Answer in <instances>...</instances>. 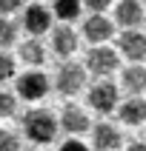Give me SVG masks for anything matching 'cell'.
I'll list each match as a JSON object with an SVG mask.
<instances>
[{
	"label": "cell",
	"instance_id": "obj_1",
	"mask_svg": "<svg viewBox=\"0 0 146 151\" xmlns=\"http://www.w3.org/2000/svg\"><path fill=\"white\" fill-rule=\"evenodd\" d=\"M20 126H23V134L32 140L34 145H49L57 140L60 134V123H57V114L49 109H40V106H34L29 109L20 117Z\"/></svg>",
	"mask_w": 146,
	"mask_h": 151
},
{
	"label": "cell",
	"instance_id": "obj_2",
	"mask_svg": "<svg viewBox=\"0 0 146 151\" xmlns=\"http://www.w3.org/2000/svg\"><path fill=\"white\" fill-rule=\"evenodd\" d=\"M83 68H86V74L94 77V80H109L112 74L120 71L118 49H112V46H89V51L83 57Z\"/></svg>",
	"mask_w": 146,
	"mask_h": 151
},
{
	"label": "cell",
	"instance_id": "obj_3",
	"mask_svg": "<svg viewBox=\"0 0 146 151\" xmlns=\"http://www.w3.org/2000/svg\"><path fill=\"white\" fill-rule=\"evenodd\" d=\"M86 80H89V74H86L83 63L63 60L57 66V71H54V91L60 97H77L86 88Z\"/></svg>",
	"mask_w": 146,
	"mask_h": 151
},
{
	"label": "cell",
	"instance_id": "obj_4",
	"mask_svg": "<svg viewBox=\"0 0 146 151\" xmlns=\"http://www.w3.org/2000/svg\"><path fill=\"white\" fill-rule=\"evenodd\" d=\"M86 103H89V109L94 114H112V111H118L120 106V88L118 83H112V80H94L89 86V91H86Z\"/></svg>",
	"mask_w": 146,
	"mask_h": 151
},
{
	"label": "cell",
	"instance_id": "obj_5",
	"mask_svg": "<svg viewBox=\"0 0 146 151\" xmlns=\"http://www.w3.org/2000/svg\"><path fill=\"white\" fill-rule=\"evenodd\" d=\"M49 88H52V83L40 68H26L23 74L15 77V97L17 100L37 103V100H43L49 94Z\"/></svg>",
	"mask_w": 146,
	"mask_h": 151
},
{
	"label": "cell",
	"instance_id": "obj_6",
	"mask_svg": "<svg viewBox=\"0 0 146 151\" xmlns=\"http://www.w3.org/2000/svg\"><path fill=\"white\" fill-rule=\"evenodd\" d=\"M80 34H83V40L89 46H106L115 37V23L106 14H89L80 26Z\"/></svg>",
	"mask_w": 146,
	"mask_h": 151
},
{
	"label": "cell",
	"instance_id": "obj_7",
	"mask_svg": "<svg viewBox=\"0 0 146 151\" xmlns=\"http://www.w3.org/2000/svg\"><path fill=\"white\" fill-rule=\"evenodd\" d=\"M57 123H60V131H66L69 137H80L92 128V120H89V111L77 103H66L63 111L57 114Z\"/></svg>",
	"mask_w": 146,
	"mask_h": 151
},
{
	"label": "cell",
	"instance_id": "obj_8",
	"mask_svg": "<svg viewBox=\"0 0 146 151\" xmlns=\"http://www.w3.org/2000/svg\"><path fill=\"white\" fill-rule=\"evenodd\" d=\"M20 29H26L32 37L40 40V34H46L52 29V12L43 3H29L20 12Z\"/></svg>",
	"mask_w": 146,
	"mask_h": 151
},
{
	"label": "cell",
	"instance_id": "obj_9",
	"mask_svg": "<svg viewBox=\"0 0 146 151\" xmlns=\"http://www.w3.org/2000/svg\"><path fill=\"white\" fill-rule=\"evenodd\" d=\"M143 3L140 0H118L115 3V17H112V23L120 26V32H132L137 26L143 23Z\"/></svg>",
	"mask_w": 146,
	"mask_h": 151
},
{
	"label": "cell",
	"instance_id": "obj_10",
	"mask_svg": "<svg viewBox=\"0 0 146 151\" xmlns=\"http://www.w3.org/2000/svg\"><path fill=\"white\" fill-rule=\"evenodd\" d=\"M118 54L129 60V63H143L146 60V34L140 29L118 34Z\"/></svg>",
	"mask_w": 146,
	"mask_h": 151
},
{
	"label": "cell",
	"instance_id": "obj_11",
	"mask_svg": "<svg viewBox=\"0 0 146 151\" xmlns=\"http://www.w3.org/2000/svg\"><path fill=\"white\" fill-rule=\"evenodd\" d=\"M89 134H92V148L94 151H118L120 143H123L120 128L112 126V123H106V120L94 123V126L89 128Z\"/></svg>",
	"mask_w": 146,
	"mask_h": 151
},
{
	"label": "cell",
	"instance_id": "obj_12",
	"mask_svg": "<svg viewBox=\"0 0 146 151\" xmlns=\"http://www.w3.org/2000/svg\"><path fill=\"white\" fill-rule=\"evenodd\" d=\"M80 46V34L72 29V26H54L52 29V51L57 54V57H72Z\"/></svg>",
	"mask_w": 146,
	"mask_h": 151
},
{
	"label": "cell",
	"instance_id": "obj_13",
	"mask_svg": "<svg viewBox=\"0 0 146 151\" xmlns=\"http://www.w3.org/2000/svg\"><path fill=\"white\" fill-rule=\"evenodd\" d=\"M120 88L129 97H143V91H146V66L143 63H129L126 68H120Z\"/></svg>",
	"mask_w": 146,
	"mask_h": 151
},
{
	"label": "cell",
	"instance_id": "obj_14",
	"mask_svg": "<svg viewBox=\"0 0 146 151\" xmlns=\"http://www.w3.org/2000/svg\"><path fill=\"white\" fill-rule=\"evenodd\" d=\"M118 117H120V123H126V126H143V123H146V100H143V97L120 100Z\"/></svg>",
	"mask_w": 146,
	"mask_h": 151
},
{
	"label": "cell",
	"instance_id": "obj_15",
	"mask_svg": "<svg viewBox=\"0 0 146 151\" xmlns=\"http://www.w3.org/2000/svg\"><path fill=\"white\" fill-rule=\"evenodd\" d=\"M17 57L29 68H40L43 63H46V46H43L37 37H29V40H23L17 46Z\"/></svg>",
	"mask_w": 146,
	"mask_h": 151
},
{
	"label": "cell",
	"instance_id": "obj_16",
	"mask_svg": "<svg viewBox=\"0 0 146 151\" xmlns=\"http://www.w3.org/2000/svg\"><path fill=\"white\" fill-rule=\"evenodd\" d=\"M52 17H57L60 26H72L80 17L83 6H80V0H52Z\"/></svg>",
	"mask_w": 146,
	"mask_h": 151
},
{
	"label": "cell",
	"instance_id": "obj_17",
	"mask_svg": "<svg viewBox=\"0 0 146 151\" xmlns=\"http://www.w3.org/2000/svg\"><path fill=\"white\" fill-rule=\"evenodd\" d=\"M17 34H20V23L15 17H0V51H9L17 43Z\"/></svg>",
	"mask_w": 146,
	"mask_h": 151
},
{
	"label": "cell",
	"instance_id": "obj_18",
	"mask_svg": "<svg viewBox=\"0 0 146 151\" xmlns=\"http://www.w3.org/2000/svg\"><path fill=\"white\" fill-rule=\"evenodd\" d=\"M17 77V57H12L9 51H0V83L15 80Z\"/></svg>",
	"mask_w": 146,
	"mask_h": 151
},
{
	"label": "cell",
	"instance_id": "obj_19",
	"mask_svg": "<svg viewBox=\"0 0 146 151\" xmlns=\"http://www.w3.org/2000/svg\"><path fill=\"white\" fill-rule=\"evenodd\" d=\"M15 114H17V97H15V91L0 88V120L15 117Z\"/></svg>",
	"mask_w": 146,
	"mask_h": 151
},
{
	"label": "cell",
	"instance_id": "obj_20",
	"mask_svg": "<svg viewBox=\"0 0 146 151\" xmlns=\"http://www.w3.org/2000/svg\"><path fill=\"white\" fill-rule=\"evenodd\" d=\"M20 148H23L20 134L12 128H0V151H20Z\"/></svg>",
	"mask_w": 146,
	"mask_h": 151
},
{
	"label": "cell",
	"instance_id": "obj_21",
	"mask_svg": "<svg viewBox=\"0 0 146 151\" xmlns=\"http://www.w3.org/2000/svg\"><path fill=\"white\" fill-rule=\"evenodd\" d=\"M112 3H115V0H80V6H83L89 14H106L112 9Z\"/></svg>",
	"mask_w": 146,
	"mask_h": 151
},
{
	"label": "cell",
	"instance_id": "obj_22",
	"mask_svg": "<svg viewBox=\"0 0 146 151\" xmlns=\"http://www.w3.org/2000/svg\"><path fill=\"white\" fill-rule=\"evenodd\" d=\"M57 151H92V148H89V145H86L80 137H66V140L60 143Z\"/></svg>",
	"mask_w": 146,
	"mask_h": 151
},
{
	"label": "cell",
	"instance_id": "obj_23",
	"mask_svg": "<svg viewBox=\"0 0 146 151\" xmlns=\"http://www.w3.org/2000/svg\"><path fill=\"white\" fill-rule=\"evenodd\" d=\"M23 9V0H0V17H12Z\"/></svg>",
	"mask_w": 146,
	"mask_h": 151
},
{
	"label": "cell",
	"instance_id": "obj_24",
	"mask_svg": "<svg viewBox=\"0 0 146 151\" xmlns=\"http://www.w3.org/2000/svg\"><path fill=\"white\" fill-rule=\"evenodd\" d=\"M126 151H146V143H132Z\"/></svg>",
	"mask_w": 146,
	"mask_h": 151
},
{
	"label": "cell",
	"instance_id": "obj_25",
	"mask_svg": "<svg viewBox=\"0 0 146 151\" xmlns=\"http://www.w3.org/2000/svg\"><path fill=\"white\" fill-rule=\"evenodd\" d=\"M29 151H43V148H29Z\"/></svg>",
	"mask_w": 146,
	"mask_h": 151
},
{
	"label": "cell",
	"instance_id": "obj_26",
	"mask_svg": "<svg viewBox=\"0 0 146 151\" xmlns=\"http://www.w3.org/2000/svg\"><path fill=\"white\" fill-rule=\"evenodd\" d=\"M34 3H43V0H34Z\"/></svg>",
	"mask_w": 146,
	"mask_h": 151
},
{
	"label": "cell",
	"instance_id": "obj_27",
	"mask_svg": "<svg viewBox=\"0 0 146 151\" xmlns=\"http://www.w3.org/2000/svg\"><path fill=\"white\" fill-rule=\"evenodd\" d=\"M143 9H146V0H143Z\"/></svg>",
	"mask_w": 146,
	"mask_h": 151
}]
</instances>
